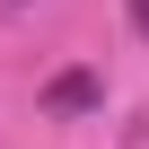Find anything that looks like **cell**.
<instances>
[{"instance_id": "1", "label": "cell", "mask_w": 149, "mask_h": 149, "mask_svg": "<svg viewBox=\"0 0 149 149\" xmlns=\"http://www.w3.org/2000/svg\"><path fill=\"white\" fill-rule=\"evenodd\" d=\"M53 105H61V114H79V105H97V79H88V70H70V79H53Z\"/></svg>"}, {"instance_id": "2", "label": "cell", "mask_w": 149, "mask_h": 149, "mask_svg": "<svg viewBox=\"0 0 149 149\" xmlns=\"http://www.w3.org/2000/svg\"><path fill=\"white\" fill-rule=\"evenodd\" d=\"M132 26H140V35H149V0H132Z\"/></svg>"}]
</instances>
